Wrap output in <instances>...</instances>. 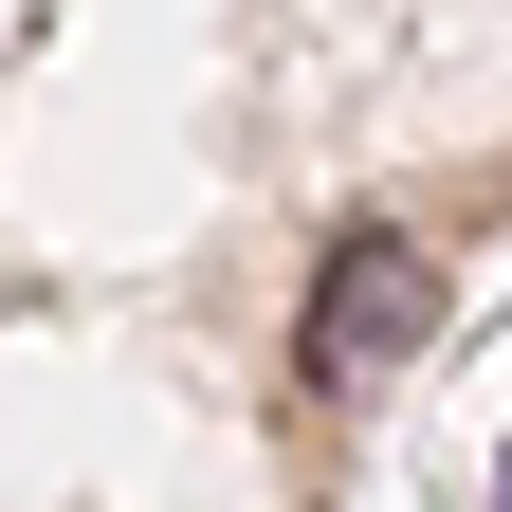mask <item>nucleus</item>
Here are the masks:
<instances>
[{"mask_svg": "<svg viewBox=\"0 0 512 512\" xmlns=\"http://www.w3.org/2000/svg\"><path fill=\"white\" fill-rule=\"evenodd\" d=\"M421 330H439V256H421L403 220L330 238V275H311V384H384Z\"/></svg>", "mask_w": 512, "mask_h": 512, "instance_id": "1", "label": "nucleus"}]
</instances>
